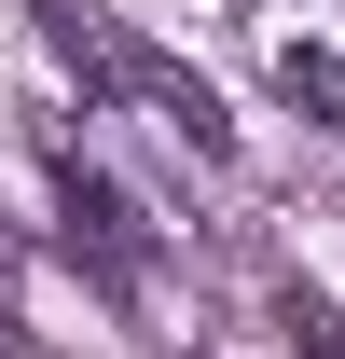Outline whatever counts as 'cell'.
<instances>
[{
    "mask_svg": "<svg viewBox=\"0 0 345 359\" xmlns=\"http://www.w3.org/2000/svg\"><path fill=\"white\" fill-rule=\"evenodd\" d=\"M276 83H290L304 111H318V125H345V69H332L318 42H290V55H276Z\"/></svg>",
    "mask_w": 345,
    "mask_h": 359,
    "instance_id": "cell-2",
    "label": "cell"
},
{
    "mask_svg": "<svg viewBox=\"0 0 345 359\" xmlns=\"http://www.w3.org/2000/svg\"><path fill=\"white\" fill-rule=\"evenodd\" d=\"M290 346H304V359H345V332H332V304H304V290H290Z\"/></svg>",
    "mask_w": 345,
    "mask_h": 359,
    "instance_id": "cell-3",
    "label": "cell"
},
{
    "mask_svg": "<svg viewBox=\"0 0 345 359\" xmlns=\"http://www.w3.org/2000/svg\"><path fill=\"white\" fill-rule=\"evenodd\" d=\"M0 359H28V332H14V304H0Z\"/></svg>",
    "mask_w": 345,
    "mask_h": 359,
    "instance_id": "cell-4",
    "label": "cell"
},
{
    "mask_svg": "<svg viewBox=\"0 0 345 359\" xmlns=\"http://www.w3.org/2000/svg\"><path fill=\"white\" fill-rule=\"evenodd\" d=\"M97 69H111V83H125L138 111H152V125H180L194 152H235V125H221V97L194 83L180 55H152V42H97Z\"/></svg>",
    "mask_w": 345,
    "mask_h": 359,
    "instance_id": "cell-1",
    "label": "cell"
}]
</instances>
